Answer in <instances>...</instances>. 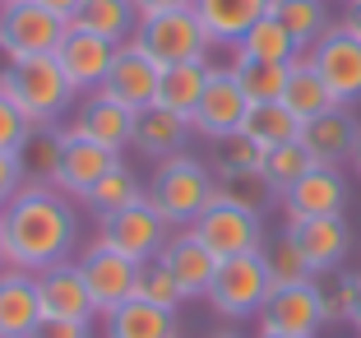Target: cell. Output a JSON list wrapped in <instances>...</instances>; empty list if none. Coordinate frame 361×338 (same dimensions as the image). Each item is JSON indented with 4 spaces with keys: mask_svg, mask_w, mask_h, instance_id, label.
<instances>
[{
    "mask_svg": "<svg viewBox=\"0 0 361 338\" xmlns=\"http://www.w3.org/2000/svg\"><path fill=\"white\" fill-rule=\"evenodd\" d=\"M0 218H5V260H10V269H23V274H42L51 265H65L79 246L75 204L47 181L23 186Z\"/></svg>",
    "mask_w": 361,
    "mask_h": 338,
    "instance_id": "cell-1",
    "label": "cell"
},
{
    "mask_svg": "<svg viewBox=\"0 0 361 338\" xmlns=\"http://www.w3.org/2000/svg\"><path fill=\"white\" fill-rule=\"evenodd\" d=\"M213 200H218V171L195 153H176V158L158 162L149 181V204L162 213L167 227H195V218Z\"/></svg>",
    "mask_w": 361,
    "mask_h": 338,
    "instance_id": "cell-2",
    "label": "cell"
},
{
    "mask_svg": "<svg viewBox=\"0 0 361 338\" xmlns=\"http://www.w3.org/2000/svg\"><path fill=\"white\" fill-rule=\"evenodd\" d=\"M0 84L14 93V102L23 107V116L32 126H56V121L75 107V84H70V74L61 70L56 56H28V61H10L0 70Z\"/></svg>",
    "mask_w": 361,
    "mask_h": 338,
    "instance_id": "cell-3",
    "label": "cell"
},
{
    "mask_svg": "<svg viewBox=\"0 0 361 338\" xmlns=\"http://www.w3.org/2000/svg\"><path fill=\"white\" fill-rule=\"evenodd\" d=\"M70 19L51 14L37 0H14L0 5V56L5 61H28V56H56V47L65 42Z\"/></svg>",
    "mask_w": 361,
    "mask_h": 338,
    "instance_id": "cell-4",
    "label": "cell"
},
{
    "mask_svg": "<svg viewBox=\"0 0 361 338\" xmlns=\"http://www.w3.org/2000/svg\"><path fill=\"white\" fill-rule=\"evenodd\" d=\"M269 292H274V283H269L264 255L255 251V255H232V260H223L204 301L223 320H245V315H259V310H264Z\"/></svg>",
    "mask_w": 361,
    "mask_h": 338,
    "instance_id": "cell-5",
    "label": "cell"
},
{
    "mask_svg": "<svg viewBox=\"0 0 361 338\" xmlns=\"http://www.w3.org/2000/svg\"><path fill=\"white\" fill-rule=\"evenodd\" d=\"M167 236L171 232H167V222H162V213L149 200H139L130 209H116V213H106V218H97V241L93 246H106V251L126 255L135 265H149V260L162 255Z\"/></svg>",
    "mask_w": 361,
    "mask_h": 338,
    "instance_id": "cell-6",
    "label": "cell"
},
{
    "mask_svg": "<svg viewBox=\"0 0 361 338\" xmlns=\"http://www.w3.org/2000/svg\"><path fill=\"white\" fill-rule=\"evenodd\" d=\"M135 42L153 56L158 65H180V61H204L209 56V32H204L195 10H171V14H153L139 19Z\"/></svg>",
    "mask_w": 361,
    "mask_h": 338,
    "instance_id": "cell-7",
    "label": "cell"
},
{
    "mask_svg": "<svg viewBox=\"0 0 361 338\" xmlns=\"http://www.w3.org/2000/svg\"><path fill=\"white\" fill-rule=\"evenodd\" d=\"M195 236L209 246L218 260H232V255H255L264 251V218L255 209H241V204L213 200L209 209L195 218Z\"/></svg>",
    "mask_w": 361,
    "mask_h": 338,
    "instance_id": "cell-8",
    "label": "cell"
},
{
    "mask_svg": "<svg viewBox=\"0 0 361 338\" xmlns=\"http://www.w3.org/2000/svg\"><path fill=\"white\" fill-rule=\"evenodd\" d=\"M245 111H250V97H245V88L236 84V70L232 65H213L209 74V88H204L200 107H195V135L209 139V144H223L227 135H236L245 121Z\"/></svg>",
    "mask_w": 361,
    "mask_h": 338,
    "instance_id": "cell-9",
    "label": "cell"
},
{
    "mask_svg": "<svg viewBox=\"0 0 361 338\" xmlns=\"http://www.w3.org/2000/svg\"><path fill=\"white\" fill-rule=\"evenodd\" d=\"M158 84H162V65L130 37V42L116 47L111 74H106V84L97 88V93L111 97V102H121V107H130V111H144V107L158 102Z\"/></svg>",
    "mask_w": 361,
    "mask_h": 338,
    "instance_id": "cell-10",
    "label": "cell"
},
{
    "mask_svg": "<svg viewBox=\"0 0 361 338\" xmlns=\"http://www.w3.org/2000/svg\"><path fill=\"white\" fill-rule=\"evenodd\" d=\"M79 269H84V283H88V296H93L97 315H106V310H116L121 301L139 296L144 265H135V260H126V255H116V251H106V246H88Z\"/></svg>",
    "mask_w": 361,
    "mask_h": 338,
    "instance_id": "cell-11",
    "label": "cell"
},
{
    "mask_svg": "<svg viewBox=\"0 0 361 338\" xmlns=\"http://www.w3.org/2000/svg\"><path fill=\"white\" fill-rule=\"evenodd\" d=\"M259 329L264 334H297V338H315L324 329V306H319V283H292V287H274L259 310Z\"/></svg>",
    "mask_w": 361,
    "mask_h": 338,
    "instance_id": "cell-12",
    "label": "cell"
},
{
    "mask_svg": "<svg viewBox=\"0 0 361 338\" xmlns=\"http://www.w3.org/2000/svg\"><path fill=\"white\" fill-rule=\"evenodd\" d=\"M61 135H65V144H61V162H56L51 186L65 191V195H75V200H88V191L116 167L121 153H116V148H106V144H97V139L70 135V130H61Z\"/></svg>",
    "mask_w": 361,
    "mask_h": 338,
    "instance_id": "cell-13",
    "label": "cell"
},
{
    "mask_svg": "<svg viewBox=\"0 0 361 338\" xmlns=\"http://www.w3.org/2000/svg\"><path fill=\"white\" fill-rule=\"evenodd\" d=\"M287 236L301 246L306 265L315 278L334 274L352 251V227L343 213H324V218H287Z\"/></svg>",
    "mask_w": 361,
    "mask_h": 338,
    "instance_id": "cell-14",
    "label": "cell"
},
{
    "mask_svg": "<svg viewBox=\"0 0 361 338\" xmlns=\"http://www.w3.org/2000/svg\"><path fill=\"white\" fill-rule=\"evenodd\" d=\"M306 56L315 61V70L324 74L329 93L338 97L343 107L361 97V37H352L343 23H334V28L324 32Z\"/></svg>",
    "mask_w": 361,
    "mask_h": 338,
    "instance_id": "cell-15",
    "label": "cell"
},
{
    "mask_svg": "<svg viewBox=\"0 0 361 338\" xmlns=\"http://www.w3.org/2000/svg\"><path fill=\"white\" fill-rule=\"evenodd\" d=\"M56 61H61V70L70 74L75 93H88V97H93L97 88L106 84V74H111L116 42H106V37H97V32L70 28V32H65V42L56 47Z\"/></svg>",
    "mask_w": 361,
    "mask_h": 338,
    "instance_id": "cell-16",
    "label": "cell"
},
{
    "mask_svg": "<svg viewBox=\"0 0 361 338\" xmlns=\"http://www.w3.org/2000/svg\"><path fill=\"white\" fill-rule=\"evenodd\" d=\"M37 301H42V320H93L97 315L88 283H84V269L75 260L37 274Z\"/></svg>",
    "mask_w": 361,
    "mask_h": 338,
    "instance_id": "cell-17",
    "label": "cell"
},
{
    "mask_svg": "<svg viewBox=\"0 0 361 338\" xmlns=\"http://www.w3.org/2000/svg\"><path fill=\"white\" fill-rule=\"evenodd\" d=\"M357 135H361V121L352 116L348 107H329L324 116L306 121L301 126V144H306L310 162H324V167H343V162H352V153H357Z\"/></svg>",
    "mask_w": 361,
    "mask_h": 338,
    "instance_id": "cell-18",
    "label": "cell"
},
{
    "mask_svg": "<svg viewBox=\"0 0 361 338\" xmlns=\"http://www.w3.org/2000/svg\"><path fill=\"white\" fill-rule=\"evenodd\" d=\"M348 209V176L338 167H315L283 195V213L287 218H324V213H343Z\"/></svg>",
    "mask_w": 361,
    "mask_h": 338,
    "instance_id": "cell-19",
    "label": "cell"
},
{
    "mask_svg": "<svg viewBox=\"0 0 361 338\" xmlns=\"http://www.w3.org/2000/svg\"><path fill=\"white\" fill-rule=\"evenodd\" d=\"M162 265L176 274V283H180L185 296H209L213 274H218L223 260L195 236V227H180V232H171L167 246H162Z\"/></svg>",
    "mask_w": 361,
    "mask_h": 338,
    "instance_id": "cell-20",
    "label": "cell"
},
{
    "mask_svg": "<svg viewBox=\"0 0 361 338\" xmlns=\"http://www.w3.org/2000/svg\"><path fill=\"white\" fill-rule=\"evenodd\" d=\"M195 135L190 116H180V111H171V107H144V111H135V144L144 158L153 162H167L176 158V153H185V139Z\"/></svg>",
    "mask_w": 361,
    "mask_h": 338,
    "instance_id": "cell-21",
    "label": "cell"
},
{
    "mask_svg": "<svg viewBox=\"0 0 361 338\" xmlns=\"http://www.w3.org/2000/svg\"><path fill=\"white\" fill-rule=\"evenodd\" d=\"M37 325H42L37 274L0 269V338H32Z\"/></svg>",
    "mask_w": 361,
    "mask_h": 338,
    "instance_id": "cell-22",
    "label": "cell"
},
{
    "mask_svg": "<svg viewBox=\"0 0 361 338\" xmlns=\"http://www.w3.org/2000/svg\"><path fill=\"white\" fill-rule=\"evenodd\" d=\"M65 130H70V135H84V139H97V144L121 153L126 144H135V111L111 102V97H102V93H93Z\"/></svg>",
    "mask_w": 361,
    "mask_h": 338,
    "instance_id": "cell-23",
    "label": "cell"
},
{
    "mask_svg": "<svg viewBox=\"0 0 361 338\" xmlns=\"http://www.w3.org/2000/svg\"><path fill=\"white\" fill-rule=\"evenodd\" d=\"M195 14L213 47H236L269 14V0H195Z\"/></svg>",
    "mask_w": 361,
    "mask_h": 338,
    "instance_id": "cell-24",
    "label": "cell"
},
{
    "mask_svg": "<svg viewBox=\"0 0 361 338\" xmlns=\"http://www.w3.org/2000/svg\"><path fill=\"white\" fill-rule=\"evenodd\" d=\"M283 107L292 111V116L306 126V121L324 116L329 107H338V97L329 93V84H324V74L315 70V61H310L306 52L292 61V70H287V88H283Z\"/></svg>",
    "mask_w": 361,
    "mask_h": 338,
    "instance_id": "cell-25",
    "label": "cell"
},
{
    "mask_svg": "<svg viewBox=\"0 0 361 338\" xmlns=\"http://www.w3.org/2000/svg\"><path fill=\"white\" fill-rule=\"evenodd\" d=\"M106 338H180L176 334V310H162L144 296H130L116 310H106Z\"/></svg>",
    "mask_w": 361,
    "mask_h": 338,
    "instance_id": "cell-26",
    "label": "cell"
},
{
    "mask_svg": "<svg viewBox=\"0 0 361 338\" xmlns=\"http://www.w3.org/2000/svg\"><path fill=\"white\" fill-rule=\"evenodd\" d=\"M70 28L97 32V37L121 47L139 32V10H135V0H84V5L70 14Z\"/></svg>",
    "mask_w": 361,
    "mask_h": 338,
    "instance_id": "cell-27",
    "label": "cell"
},
{
    "mask_svg": "<svg viewBox=\"0 0 361 338\" xmlns=\"http://www.w3.org/2000/svg\"><path fill=\"white\" fill-rule=\"evenodd\" d=\"M209 61H180V65H162V84H158V107H171L180 116H195L204 88H209Z\"/></svg>",
    "mask_w": 361,
    "mask_h": 338,
    "instance_id": "cell-28",
    "label": "cell"
},
{
    "mask_svg": "<svg viewBox=\"0 0 361 338\" xmlns=\"http://www.w3.org/2000/svg\"><path fill=\"white\" fill-rule=\"evenodd\" d=\"M269 14H274V19L283 23L292 37H297L301 52H310V47H315L319 37L334 28L329 0H269Z\"/></svg>",
    "mask_w": 361,
    "mask_h": 338,
    "instance_id": "cell-29",
    "label": "cell"
},
{
    "mask_svg": "<svg viewBox=\"0 0 361 338\" xmlns=\"http://www.w3.org/2000/svg\"><path fill=\"white\" fill-rule=\"evenodd\" d=\"M236 56H241V61H278V65H292L301 56V47H297V37H292V32H287L274 14H264V19H259L255 28L236 42Z\"/></svg>",
    "mask_w": 361,
    "mask_h": 338,
    "instance_id": "cell-30",
    "label": "cell"
},
{
    "mask_svg": "<svg viewBox=\"0 0 361 338\" xmlns=\"http://www.w3.org/2000/svg\"><path fill=\"white\" fill-rule=\"evenodd\" d=\"M241 135H250L259 148H278V144L301 139V121L283 102H250V111L241 121Z\"/></svg>",
    "mask_w": 361,
    "mask_h": 338,
    "instance_id": "cell-31",
    "label": "cell"
},
{
    "mask_svg": "<svg viewBox=\"0 0 361 338\" xmlns=\"http://www.w3.org/2000/svg\"><path fill=\"white\" fill-rule=\"evenodd\" d=\"M139 200H149V191L139 186V176L126 167V162H116V167L106 171V176L93 186V191H88V200H84V204L97 213V218H106V213L130 209V204H139Z\"/></svg>",
    "mask_w": 361,
    "mask_h": 338,
    "instance_id": "cell-32",
    "label": "cell"
},
{
    "mask_svg": "<svg viewBox=\"0 0 361 338\" xmlns=\"http://www.w3.org/2000/svg\"><path fill=\"white\" fill-rule=\"evenodd\" d=\"M236 70V84L245 88L250 102H283V88H287V70L292 65H278V61H232Z\"/></svg>",
    "mask_w": 361,
    "mask_h": 338,
    "instance_id": "cell-33",
    "label": "cell"
},
{
    "mask_svg": "<svg viewBox=\"0 0 361 338\" xmlns=\"http://www.w3.org/2000/svg\"><path fill=\"white\" fill-rule=\"evenodd\" d=\"M315 167L310 162V153H306V144L301 139H292V144H278V148H264V181L274 186V195H287L292 186H297L306 171Z\"/></svg>",
    "mask_w": 361,
    "mask_h": 338,
    "instance_id": "cell-34",
    "label": "cell"
},
{
    "mask_svg": "<svg viewBox=\"0 0 361 338\" xmlns=\"http://www.w3.org/2000/svg\"><path fill=\"white\" fill-rule=\"evenodd\" d=\"M264 269H269V283L274 287H292V283H310V265H306V255H301V246L292 241V236H274V241H264Z\"/></svg>",
    "mask_w": 361,
    "mask_h": 338,
    "instance_id": "cell-35",
    "label": "cell"
},
{
    "mask_svg": "<svg viewBox=\"0 0 361 338\" xmlns=\"http://www.w3.org/2000/svg\"><path fill=\"white\" fill-rule=\"evenodd\" d=\"M269 195H274V186L264 181V171H227V176H218V200L227 204H241V209H264Z\"/></svg>",
    "mask_w": 361,
    "mask_h": 338,
    "instance_id": "cell-36",
    "label": "cell"
},
{
    "mask_svg": "<svg viewBox=\"0 0 361 338\" xmlns=\"http://www.w3.org/2000/svg\"><path fill=\"white\" fill-rule=\"evenodd\" d=\"M139 296H144V301H153V306H162V310H180V301H190V296L180 292L176 274L162 265V255L144 265V278H139Z\"/></svg>",
    "mask_w": 361,
    "mask_h": 338,
    "instance_id": "cell-37",
    "label": "cell"
},
{
    "mask_svg": "<svg viewBox=\"0 0 361 338\" xmlns=\"http://www.w3.org/2000/svg\"><path fill=\"white\" fill-rule=\"evenodd\" d=\"M61 144H65L61 130H42V126H37V130L28 135V144H23V153H19L23 171L51 181V176H56V162H61Z\"/></svg>",
    "mask_w": 361,
    "mask_h": 338,
    "instance_id": "cell-38",
    "label": "cell"
},
{
    "mask_svg": "<svg viewBox=\"0 0 361 338\" xmlns=\"http://www.w3.org/2000/svg\"><path fill=\"white\" fill-rule=\"evenodd\" d=\"M264 167V148L255 144L250 135H227L223 144H218V158H213V171L218 176H227V171H259Z\"/></svg>",
    "mask_w": 361,
    "mask_h": 338,
    "instance_id": "cell-39",
    "label": "cell"
},
{
    "mask_svg": "<svg viewBox=\"0 0 361 338\" xmlns=\"http://www.w3.org/2000/svg\"><path fill=\"white\" fill-rule=\"evenodd\" d=\"M319 283V306H324V325H343L352 320V296H357V274H324Z\"/></svg>",
    "mask_w": 361,
    "mask_h": 338,
    "instance_id": "cell-40",
    "label": "cell"
},
{
    "mask_svg": "<svg viewBox=\"0 0 361 338\" xmlns=\"http://www.w3.org/2000/svg\"><path fill=\"white\" fill-rule=\"evenodd\" d=\"M32 130H37V126H32V121L23 116V107L14 102L10 88L0 84V153H14V158H19Z\"/></svg>",
    "mask_w": 361,
    "mask_h": 338,
    "instance_id": "cell-41",
    "label": "cell"
},
{
    "mask_svg": "<svg viewBox=\"0 0 361 338\" xmlns=\"http://www.w3.org/2000/svg\"><path fill=\"white\" fill-rule=\"evenodd\" d=\"M23 176H28V171H23V162L14 158V153H0V213L10 209V200L23 191Z\"/></svg>",
    "mask_w": 361,
    "mask_h": 338,
    "instance_id": "cell-42",
    "label": "cell"
},
{
    "mask_svg": "<svg viewBox=\"0 0 361 338\" xmlns=\"http://www.w3.org/2000/svg\"><path fill=\"white\" fill-rule=\"evenodd\" d=\"M32 338H93L88 320H42Z\"/></svg>",
    "mask_w": 361,
    "mask_h": 338,
    "instance_id": "cell-43",
    "label": "cell"
},
{
    "mask_svg": "<svg viewBox=\"0 0 361 338\" xmlns=\"http://www.w3.org/2000/svg\"><path fill=\"white\" fill-rule=\"evenodd\" d=\"M139 19H153V14H171V10H195V0H135Z\"/></svg>",
    "mask_w": 361,
    "mask_h": 338,
    "instance_id": "cell-44",
    "label": "cell"
},
{
    "mask_svg": "<svg viewBox=\"0 0 361 338\" xmlns=\"http://www.w3.org/2000/svg\"><path fill=\"white\" fill-rule=\"evenodd\" d=\"M338 23L352 32V37H361V0H348V14H343Z\"/></svg>",
    "mask_w": 361,
    "mask_h": 338,
    "instance_id": "cell-45",
    "label": "cell"
},
{
    "mask_svg": "<svg viewBox=\"0 0 361 338\" xmlns=\"http://www.w3.org/2000/svg\"><path fill=\"white\" fill-rule=\"evenodd\" d=\"M37 5H47L51 14H61V19H70V14H75L79 5H84V0H37Z\"/></svg>",
    "mask_w": 361,
    "mask_h": 338,
    "instance_id": "cell-46",
    "label": "cell"
},
{
    "mask_svg": "<svg viewBox=\"0 0 361 338\" xmlns=\"http://www.w3.org/2000/svg\"><path fill=\"white\" fill-rule=\"evenodd\" d=\"M348 325H357V334H361V274H357V296H352V320Z\"/></svg>",
    "mask_w": 361,
    "mask_h": 338,
    "instance_id": "cell-47",
    "label": "cell"
},
{
    "mask_svg": "<svg viewBox=\"0 0 361 338\" xmlns=\"http://www.w3.org/2000/svg\"><path fill=\"white\" fill-rule=\"evenodd\" d=\"M0 269H10V260H5V218H0Z\"/></svg>",
    "mask_w": 361,
    "mask_h": 338,
    "instance_id": "cell-48",
    "label": "cell"
},
{
    "mask_svg": "<svg viewBox=\"0 0 361 338\" xmlns=\"http://www.w3.org/2000/svg\"><path fill=\"white\" fill-rule=\"evenodd\" d=\"M352 167L361 171V135H357V153H352Z\"/></svg>",
    "mask_w": 361,
    "mask_h": 338,
    "instance_id": "cell-49",
    "label": "cell"
},
{
    "mask_svg": "<svg viewBox=\"0 0 361 338\" xmlns=\"http://www.w3.org/2000/svg\"><path fill=\"white\" fill-rule=\"evenodd\" d=\"M259 338H297V334H264V329H259Z\"/></svg>",
    "mask_w": 361,
    "mask_h": 338,
    "instance_id": "cell-50",
    "label": "cell"
},
{
    "mask_svg": "<svg viewBox=\"0 0 361 338\" xmlns=\"http://www.w3.org/2000/svg\"><path fill=\"white\" fill-rule=\"evenodd\" d=\"M213 338H241V334H232V329H223V334H213Z\"/></svg>",
    "mask_w": 361,
    "mask_h": 338,
    "instance_id": "cell-51",
    "label": "cell"
},
{
    "mask_svg": "<svg viewBox=\"0 0 361 338\" xmlns=\"http://www.w3.org/2000/svg\"><path fill=\"white\" fill-rule=\"evenodd\" d=\"M0 5H14V0H0Z\"/></svg>",
    "mask_w": 361,
    "mask_h": 338,
    "instance_id": "cell-52",
    "label": "cell"
}]
</instances>
